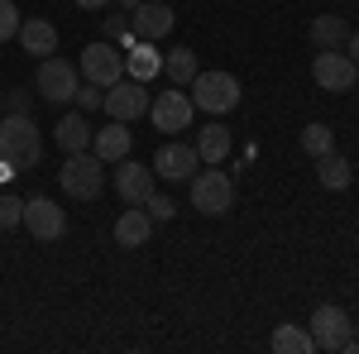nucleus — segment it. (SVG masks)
<instances>
[{
	"label": "nucleus",
	"instance_id": "f257e3e1",
	"mask_svg": "<svg viewBox=\"0 0 359 354\" xmlns=\"http://www.w3.org/2000/svg\"><path fill=\"white\" fill-rule=\"evenodd\" d=\"M0 158L15 168V172L39 168V158H43V135H39V125L29 115H20V110H10L0 120Z\"/></svg>",
	"mask_w": 359,
	"mask_h": 354
},
{
	"label": "nucleus",
	"instance_id": "f03ea898",
	"mask_svg": "<svg viewBox=\"0 0 359 354\" xmlns=\"http://www.w3.org/2000/svg\"><path fill=\"white\" fill-rule=\"evenodd\" d=\"M57 187L67 191V196H77V201H96L101 191H106V163L96 158V154H67V163L57 168Z\"/></svg>",
	"mask_w": 359,
	"mask_h": 354
},
{
	"label": "nucleus",
	"instance_id": "7ed1b4c3",
	"mask_svg": "<svg viewBox=\"0 0 359 354\" xmlns=\"http://www.w3.org/2000/svg\"><path fill=\"white\" fill-rule=\"evenodd\" d=\"M187 182H192V206L201 216H225L235 206V182H230V172H221V168H201Z\"/></svg>",
	"mask_w": 359,
	"mask_h": 354
},
{
	"label": "nucleus",
	"instance_id": "20e7f679",
	"mask_svg": "<svg viewBox=\"0 0 359 354\" xmlns=\"http://www.w3.org/2000/svg\"><path fill=\"white\" fill-rule=\"evenodd\" d=\"M192 106L206 115H225L240 106V82L230 72H196L192 77Z\"/></svg>",
	"mask_w": 359,
	"mask_h": 354
},
{
	"label": "nucleus",
	"instance_id": "39448f33",
	"mask_svg": "<svg viewBox=\"0 0 359 354\" xmlns=\"http://www.w3.org/2000/svg\"><path fill=\"white\" fill-rule=\"evenodd\" d=\"M77 67L67 62V57H57V53H48V57H39V82H34V91L48 101V106H67L72 96H77Z\"/></svg>",
	"mask_w": 359,
	"mask_h": 354
},
{
	"label": "nucleus",
	"instance_id": "423d86ee",
	"mask_svg": "<svg viewBox=\"0 0 359 354\" xmlns=\"http://www.w3.org/2000/svg\"><path fill=\"white\" fill-rule=\"evenodd\" d=\"M311 77H316L321 91H355L359 67L345 48H321V53L311 57Z\"/></svg>",
	"mask_w": 359,
	"mask_h": 354
},
{
	"label": "nucleus",
	"instance_id": "0eeeda50",
	"mask_svg": "<svg viewBox=\"0 0 359 354\" xmlns=\"http://www.w3.org/2000/svg\"><path fill=\"white\" fill-rule=\"evenodd\" d=\"M25 230L39 245H53V240L67 235V211L57 201H48V196H29L25 201Z\"/></svg>",
	"mask_w": 359,
	"mask_h": 354
},
{
	"label": "nucleus",
	"instance_id": "6e6552de",
	"mask_svg": "<svg viewBox=\"0 0 359 354\" xmlns=\"http://www.w3.org/2000/svg\"><path fill=\"white\" fill-rule=\"evenodd\" d=\"M101 110H106L111 120H120V125H130L139 115H149V91H144V82H135V77H120L115 86H106Z\"/></svg>",
	"mask_w": 359,
	"mask_h": 354
},
{
	"label": "nucleus",
	"instance_id": "1a4fd4ad",
	"mask_svg": "<svg viewBox=\"0 0 359 354\" xmlns=\"http://www.w3.org/2000/svg\"><path fill=\"white\" fill-rule=\"evenodd\" d=\"M192 96L187 91H158L154 101H149V115H154V130H163V135H182V130H192Z\"/></svg>",
	"mask_w": 359,
	"mask_h": 354
},
{
	"label": "nucleus",
	"instance_id": "9d476101",
	"mask_svg": "<svg viewBox=\"0 0 359 354\" xmlns=\"http://www.w3.org/2000/svg\"><path fill=\"white\" fill-rule=\"evenodd\" d=\"M120 77H125V53L115 43H86L82 48V82L115 86Z\"/></svg>",
	"mask_w": 359,
	"mask_h": 354
},
{
	"label": "nucleus",
	"instance_id": "9b49d317",
	"mask_svg": "<svg viewBox=\"0 0 359 354\" xmlns=\"http://www.w3.org/2000/svg\"><path fill=\"white\" fill-rule=\"evenodd\" d=\"M306 330H311L316 350H345V340H350V316H345V306H331V301H326V306L311 311Z\"/></svg>",
	"mask_w": 359,
	"mask_h": 354
},
{
	"label": "nucleus",
	"instance_id": "f8f14e48",
	"mask_svg": "<svg viewBox=\"0 0 359 354\" xmlns=\"http://www.w3.org/2000/svg\"><path fill=\"white\" fill-rule=\"evenodd\" d=\"M115 196H120L125 206H144V201L154 196V168L120 158V163H115Z\"/></svg>",
	"mask_w": 359,
	"mask_h": 354
},
{
	"label": "nucleus",
	"instance_id": "ddd939ff",
	"mask_svg": "<svg viewBox=\"0 0 359 354\" xmlns=\"http://www.w3.org/2000/svg\"><path fill=\"white\" fill-rule=\"evenodd\" d=\"M149 168H154L158 177H168V182H187L192 168H201V154H196V144H177V139H172V144H163V149L154 154Z\"/></svg>",
	"mask_w": 359,
	"mask_h": 354
},
{
	"label": "nucleus",
	"instance_id": "4468645a",
	"mask_svg": "<svg viewBox=\"0 0 359 354\" xmlns=\"http://www.w3.org/2000/svg\"><path fill=\"white\" fill-rule=\"evenodd\" d=\"M130 149H135V135H130L120 120H111L106 130H91V154H96L101 163H120V158H130Z\"/></svg>",
	"mask_w": 359,
	"mask_h": 354
},
{
	"label": "nucleus",
	"instance_id": "2eb2a0df",
	"mask_svg": "<svg viewBox=\"0 0 359 354\" xmlns=\"http://www.w3.org/2000/svg\"><path fill=\"white\" fill-rule=\"evenodd\" d=\"M172 5H163V0H144L135 10V34L139 39H149V43H158L163 34H172Z\"/></svg>",
	"mask_w": 359,
	"mask_h": 354
},
{
	"label": "nucleus",
	"instance_id": "dca6fc26",
	"mask_svg": "<svg viewBox=\"0 0 359 354\" xmlns=\"http://www.w3.org/2000/svg\"><path fill=\"white\" fill-rule=\"evenodd\" d=\"M158 72H163V53H158V48H154L149 39H139L135 48L125 53V77H135V82L149 86L154 77H158Z\"/></svg>",
	"mask_w": 359,
	"mask_h": 354
},
{
	"label": "nucleus",
	"instance_id": "f3484780",
	"mask_svg": "<svg viewBox=\"0 0 359 354\" xmlns=\"http://www.w3.org/2000/svg\"><path fill=\"white\" fill-rule=\"evenodd\" d=\"M149 235H154V220H149V211H144V206H130L125 216L115 220V245H120V249L149 245Z\"/></svg>",
	"mask_w": 359,
	"mask_h": 354
},
{
	"label": "nucleus",
	"instance_id": "a211bd4d",
	"mask_svg": "<svg viewBox=\"0 0 359 354\" xmlns=\"http://www.w3.org/2000/svg\"><path fill=\"white\" fill-rule=\"evenodd\" d=\"M15 39H20V48H25V53H34V57L57 53V29L48 25V20H39V15H34V20H25Z\"/></svg>",
	"mask_w": 359,
	"mask_h": 354
},
{
	"label": "nucleus",
	"instance_id": "6ab92c4d",
	"mask_svg": "<svg viewBox=\"0 0 359 354\" xmlns=\"http://www.w3.org/2000/svg\"><path fill=\"white\" fill-rule=\"evenodd\" d=\"M230 130H225L221 120H211V125H201L196 130V154H201V163H225L230 158Z\"/></svg>",
	"mask_w": 359,
	"mask_h": 354
},
{
	"label": "nucleus",
	"instance_id": "aec40b11",
	"mask_svg": "<svg viewBox=\"0 0 359 354\" xmlns=\"http://www.w3.org/2000/svg\"><path fill=\"white\" fill-rule=\"evenodd\" d=\"M306 34H311V43H316V48H345L350 25H345V15H316Z\"/></svg>",
	"mask_w": 359,
	"mask_h": 354
},
{
	"label": "nucleus",
	"instance_id": "412c9836",
	"mask_svg": "<svg viewBox=\"0 0 359 354\" xmlns=\"http://www.w3.org/2000/svg\"><path fill=\"white\" fill-rule=\"evenodd\" d=\"M53 139L62 144V154H82V149H91V125H86V115L82 110H77V115H62Z\"/></svg>",
	"mask_w": 359,
	"mask_h": 354
},
{
	"label": "nucleus",
	"instance_id": "4be33fe9",
	"mask_svg": "<svg viewBox=\"0 0 359 354\" xmlns=\"http://www.w3.org/2000/svg\"><path fill=\"white\" fill-rule=\"evenodd\" d=\"M316 177H321V187H331V191H345L350 182H355V168H350V158L345 154H326V158H316Z\"/></svg>",
	"mask_w": 359,
	"mask_h": 354
},
{
	"label": "nucleus",
	"instance_id": "5701e85b",
	"mask_svg": "<svg viewBox=\"0 0 359 354\" xmlns=\"http://www.w3.org/2000/svg\"><path fill=\"white\" fill-rule=\"evenodd\" d=\"M196 72H201V62H196L192 48H172V53H163V77L172 86H187Z\"/></svg>",
	"mask_w": 359,
	"mask_h": 354
},
{
	"label": "nucleus",
	"instance_id": "b1692460",
	"mask_svg": "<svg viewBox=\"0 0 359 354\" xmlns=\"http://www.w3.org/2000/svg\"><path fill=\"white\" fill-rule=\"evenodd\" d=\"M269 345H273L278 354H311L316 350L311 330H302V326H278L273 335H269Z\"/></svg>",
	"mask_w": 359,
	"mask_h": 354
},
{
	"label": "nucleus",
	"instance_id": "393cba45",
	"mask_svg": "<svg viewBox=\"0 0 359 354\" xmlns=\"http://www.w3.org/2000/svg\"><path fill=\"white\" fill-rule=\"evenodd\" d=\"M302 149H306V158H326L335 149V130L331 125H306L302 130Z\"/></svg>",
	"mask_w": 359,
	"mask_h": 354
},
{
	"label": "nucleus",
	"instance_id": "a878e982",
	"mask_svg": "<svg viewBox=\"0 0 359 354\" xmlns=\"http://www.w3.org/2000/svg\"><path fill=\"white\" fill-rule=\"evenodd\" d=\"M15 225H25V201L0 191V230H15Z\"/></svg>",
	"mask_w": 359,
	"mask_h": 354
},
{
	"label": "nucleus",
	"instance_id": "bb28decb",
	"mask_svg": "<svg viewBox=\"0 0 359 354\" xmlns=\"http://www.w3.org/2000/svg\"><path fill=\"white\" fill-rule=\"evenodd\" d=\"M20 25H25V15L15 10V0H0V43H5V39H15Z\"/></svg>",
	"mask_w": 359,
	"mask_h": 354
},
{
	"label": "nucleus",
	"instance_id": "cd10ccee",
	"mask_svg": "<svg viewBox=\"0 0 359 354\" xmlns=\"http://www.w3.org/2000/svg\"><path fill=\"white\" fill-rule=\"evenodd\" d=\"M72 101H77V110H101V101H106V86H96V82H82L77 86V96H72Z\"/></svg>",
	"mask_w": 359,
	"mask_h": 354
},
{
	"label": "nucleus",
	"instance_id": "c85d7f7f",
	"mask_svg": "<svg viewBox=\"0 0 359 354\" xmlns=\"http://www.w3.org/2000/svg\"><path fill=\"white\" fill-rule=\"evenodd\" d=\"M144 211H149V220H172V216H177V201L163 196V191H154V196L144 201Z\"/></svg>",
	"mask_w": 359,
	"mask_h": 354
},
{
	"label": "nucleus",
	"instance_id": "c756f323",
	"mask_svg": "<svg viewBox=\"0 0 359 354\" xmlns=\"http://www.w3.org/2000/svg\"><path fill=\"white\" fill-rule=\"evenodd\" d=\"M29 101H34V91H29V86H15V91H5V106L20 110V115H29Z\"/></svg>",
	"mask_w": 359,
	"mask_h": 354
},
{
	"label": "nucleus",
	"instance_id": "7c9ffc66",
	"mask_svg": "<svg viewBox=\"0 0 359 354\" xmlns=\"http://www.w3.org/2000/svg\"><path fill=\"white\" fill-rule=\"evenodd\" d=\"M125 20H120V15H106V39H120V34H125Z\"/></svg>",
	"mask_w": 359,
	"mask_h": 354
},
{
	"label": "nucleus",
	"instance_id": "2f4dec72",
	"mask_svg": "<svg viewBox=\"0 0 359 354\" xmlns=\"http://www.w3.org/2000/svg\"><path fill=\"white\" fill-rule=\"evenodd\" d=\"M345 53L355 57V67H359V29H350V39H345Z\"/></svg>",
	"mask_w": 359,
	"mask_h": 354
},
{
	"label": "nucleus",
	"instance_id": "473e14b6",
	"mask_svg": "<svg viewBox=\"0 0 359 354\" xmlns=\"http://www.w3.org/2000/svg\"><path fill=\"white\" fill-rule=\"evenodd\" d=\"M77 5H82V10H106L111 0H77Z\"/></svg>",
	"mask_w": 359,
	"mask_h": 354
},
{
	"label": "nucleus",
	"instance_id": "72a5a7b5",
	"mask_svg": "<svg viewBox=\"0 0 359 354\" xmlns=\"http://www.w3.org/2000/svg\"><path fill=\"white\" fill-rule=\"evenodd\" d=\"M115 5H120V10H139L144 0H115Z\"/></svg>",
	"mask_w": 359,
	"mask_h": 354
},
{
	"label": "nucleus",
	"instance_id": "f704fd0d",
	"mask_svg": "<svg viewBox=\"0 0 359 354\" xmlns=\"http://www.w3.org/2000/svg\"><path fill=\"white\" fill-rule=\"evenodd\" d=\"M0 96H5V91H0Z\"/></svg>",
	"mask_w": 359,
	"mask_h": 354
}]
</instances>
